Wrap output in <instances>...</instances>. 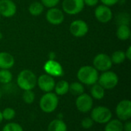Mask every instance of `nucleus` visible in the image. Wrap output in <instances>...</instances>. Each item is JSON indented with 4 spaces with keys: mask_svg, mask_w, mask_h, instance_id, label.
Instances as JSON below:
<instances>
[{
    "mask_svg": "<svg viewBox=\"0 0 131 131\" xmlns=\"http://www.w3.org/2000/svg\"><path fill=\"white\" fill-rule=\"evenodd\" d=\"M43 69L45 73L53 77H61L64 73L62 66L55 59H48L45 63Z\"/></svg>",
    "mask_w": 131,
    "mask_h": 131,
    "instance_id": "11",
    "label": "nucleus"
},
{
    "mask_svg": "<svg viewBox=\"0 0 131 131\" xmlns=\"http://www.w3.org/2000/svg\"><path fill=\"white\" fill-rule=\"evenodd\" d=\"M83 1H84V5L89 7H94L99 2V0H83Z\"/></svg>",
    "mask_w": 131,
    "mask_h": 131,
    "instance_id": "33",
    "label": "nucleus"
},
{
    "mask_svg": "<svg viewBox=\"0 0 131 131\" xmlns=\"http://www.w3.org/2000/svg\"><path fill=\"white\" fill-rule=\"evenodd\" d=\"M94 15L98 22L101 23H107L111 21L113 18V12L109 6L102 4L96 7L94 10Z\"/></svg>",
    "mask_w": 131,
    "mask_h": 131,
    "instance_id": "13",
    "label": "nucleus"
},
{
    "mask_svg": "<svg viewBox=\"0 0 131 131\" xmlns=\"http://www.w3.org/2000/svg\"><path fill=\"white\" fill-rule=\"evenodd\" d=\"M99 1H101L103 5L109 6V7L113 6L120 2V0H99Z\"/></svg>",
    "mask_w": 131,
    "mask_h": 131,
    "instance_id": "32",
    "label": "nucleus"
},
{
    "mask_svg": "<svg viewBox=\"0 0 131 131\" xmlns=\"http://www.w3.org/2000/svg\"><path fill=\"white\" fill-rule=\"evenodd\" d=\"M116 36L118 39L121 41H126L130 38L131 31L129 25H120L117 26L116 31Z\"/></svg>",
    "mask_w": 131,
    "mask_h": 131,
    "instance_id": "18",
    "label": "nucleus"
},
{
    "mask_svg": "<svg viewBox=\"0 0 131 131\" xmlns=\"http://www.w3.org/2000/svg\"><path fill=\"white\" fill-rule=\"evenodd\" d=\"M48 131H68V127L62 119H54L48 126Z\"/></svg>",
    "mask_w": 131,
    "mask_h": 131,
    "instance_id": "17",
    "label": "nucleus"
},
{
    "mask_svg": "<svg viewBox=\"0 0 131 131\" xmlns=\"http://www.w3.org/2000/svg\"><path fill=\"white\" fill-rule=\"evenodd\" d=\"M44 9L45 6L42 5L41 2L38 1L31 2L28 7V12L33 16H38L41 15L44 12Z\"/></svg>",
    "mask_w": 131,
    "mask_h": 131,
    "instance_id": "22",
    "label": "nucleus"
},
{
    "mask_svg": "<svg viewBox=\"0 0 131 131\" xmlns=\"http://www.w3.org/2000/svg\"><path fill=\"white\" fill-rule=\"evenodd\" d=\"M111 59L113 64H116V65L121 64L126 60L125 53L122 50L114 51L111 56Z\"/></svg>",
    "mask_w": 131,
    "mask_h": 131,
    "instance_id": "24",
    "label": "nucleus"
},
{
    "mask_svg": "<svg viewBox=\"0 0 131 131\" xmlns=\"http://www.w3.org/2000/svg\"><path fill=\"white\" fill-rule=\"evenodd\" d=\"M104 96H105V90L99 83H97L91 86V97L94 100H101L104 97Z\"/></svg>",
    "mask_w": 131,
    "mask_h": 131,
    "instance_id": "19",
    "label": "nucleus"
},
{
    "mask_svg": "<svg viewBox=\"0 0 131 131\" xmlns=\"http://www.w3.org/2000/svg\"><path fill=\"white\" fill-rule=\"evenodd\" d=\"M119 83V77L116 73L107 70L105 72H102V73L99 76L97 83H99L105 90H112L115 88Z\"/></svg>",
    "mask_w": 131,
    "mask_h": 131,
    "instance_id": "5",
    "label": "nucleus"
},
{
    "mask_svg": "<svg viewBox=\"0 0 131 131\" xmlns=\"http://www.w3.org/2000/svg\"><path fill=\"white\" fill-rule=\"evenodd\" d=\"M0 19H1V15H0Z\"/></svg>",
    "mask_w": 131,
    "mask_h": 131,
    "instance_id": "40",
    "label": "nucleus"
},
{
    "mask_svg": "<svg viewBox=\"0 0 131 131\" xmlns=\"http://www.w3.org/2000/svg\"><path fill=\"white\" fill-rule=\"evenodd\" d=\"M17 6L12 0H0V15L5 18H11L15 15Z\"/></svg>",
    "mask_w": 131,
    "mask_h": 131,
    "instance_id": "15",
    "label": "nucleus"
},
{
    "mask_svg": "<svg viewBox=\"0 0 131 131\" xmlns=\"http://www.w3.org/2000/svg\"><path fill=\"white\" fill-rule=\"evenodd\" d=\"M37 86L44 93L52 92L55 86V80L53 76L45 73L37 78Z\"/></svg>",
    "mask_w": 131,
    "mask_h": 131,
    "instance_id": "12",
    "label": "nucleus"
},
{
    "mask_svg": "<svg viewBox=\"0 0 131 131\" xmlns=\"http://www.w3.org/2000/svg\"><path fill=\"white\" fill-rule=\"evenodd\" d=\"M75 106L78 110L82 113L91 112L94 106V99L88 93H82L77 97Z\"/></svg>",
    "mask_w": 131,
    "mask_h": 131,
    "instance_id": "6",
    "label": "nucleus"
},
{
    "mask_svg": "<svg viewBox=\"0 0 131 131\" xmlns=\"http://www.w3.org/2000/svg\"><path fill=\"white\" fill-rule=\"evenodd\" d=\"M123 131H131V123L129 120L125 121L123 126Z\"/></svg>",
    "mask_w": 131,
    "mask_h": 131,
    "instance_id": "34",
    "label": "nucleus"
},
{
    "mask_svg": "<svg viewBox=\"0 0 131 131\" xmlns=\"http://www.w3.org/2000/svg\"><path fill=\"white\" fill-rule=\"evenodd\" d=\"M69 92L75 97H78V96L84 93V84H82L80 82L71 83V84H69Z\"/></svg>",
    "mask_w": 131,
    "mask_h": 131,
    "instance_id": "23",
    "label": "nucleus"
},
{
    "mask_svg": "<svg viewBox=\"0 0 131 131\" xmlns=\"http://www.w3.org/2000/svg\"><path fill=\"white\" fill-rule=\"evenodd\" d=\"M2 131H24L22 127L18 124V123H15V122H9L8 124H6Z\"/></svg>",
    "mask_w": 131,
    "mask_h": 131,
    "instance_id": "29",
    "label": "nucleus"
},
{
    "mask_svg": "<svg viewBox=\"0 0 131 131\" xmlns=\"http://www.w3.org/2000/svg\"><path fill=\"white\" fill-rule=\"evenodd\" d=\"M15 65L14 56L6 52L0 53V69H9Z\"/></svg>",
    "mask_w": 131,
    "mask_h": 131,
    "instance_id": "16",
    "label": "nucleus"
},
{
    "mask_svg": "<svg viewBox=\"0 0 131 131\" xmlns=\"http://www.w3.org/2000/svg\"><path fill=\"white\" fill-rule=\"evenodd\" d=\"M88 25L82 19H76L73 21L69 26V31L71 34L76 38L84 36L88 32Z\"/></svg>",
    "mask_w": 131,
    "mask_h": 131,
    "instance_id": "10",
    "label": "nucleus"
},
{
    "mask_svg": "<svg viewBox=\"0 0 131 131\" xmlns=\"http://www.w3.org/2000/svg\"><path fill=\"white\" fill-rule=\"evenodd\" d=\"M125 53V56H126V59L131 60V46H129L127 48V49L126 50Z\"/></svg>",
    "mask_w": 131,
    "mask_h": 131,
    "instance_id": "35",
    "label": "nucleus"
},
{
    "mask_svg": "<svg viewBox=\"0 0 131 131\" xmlns=\"http://www.w3.org/2000/svg\"><path fill=\"white\" fill-rule=\"evenodd\" d=\"M46 19L51 25H61L64 20V12L56 7L50 8L46 12Z\"/></svg>",
    "mask_w": 131,
    "mask_h": 131,
    "instance_id": "14",
    "label": "nucleus"
},
{
    "mask_svg": "<svg viewBox=\"0 0 131 131\" xmlns=\"http://www.w3.org/2000/svg\"><path fill=\"white\" fill-rule=\"evenodd\" d=\"M116 23L117 25H129L130 22V15L127 12H120L116 17Z\"/></svg>",
    "mask_w": 131,
    "mask_h": 131,
    "instance_id": "25",
    "label": "nucleus"
},
{
    "mask_svg": "<svg viewBox=\"0 0 131 131\" xmlns=\"http://www.w3.org/2000/svg\"><path fill=\"white\" fill-rule=\"evenodd\" d=\"M12 73L9 69H0V83L2 84H8L12 80Z\"/></svg>",
    "mask_w": 131,
    "mask_h": 131,
    "instance_id": "26",
    "label": "nucleus"
},
{
    "mask_svg": "<svg viewBox=\"0 0 131 131\" xmlns=\"http://www.w3.org/2000/svg\"><path fill=\"white\" fill-rule=\"evenodd\" d=\"M113 66L111 56L105 53H99L96 55L93 59V66L99 72H105L110 70Z\"/></svg>",
    "mask_w": 131,
    "mask_h": 131,
    "instance_id": "8",
    "label": "nucleus"
},
{
    "mask_svg": "<svg viewBox=\"0 0 131 131\" xmlns=\"http://www.w3.org/2000/svg\"><path fill=\"white\" fill-rule=\"evenodd\" d=\"M113 114L111 110L104 106H97L93 107L91 110V117L94 123L105 124L112 119Z\"/></svg>",
    "mask_w": 131,
    "mask_h": 131,
    "instance_id": "4",
    "label": "nucleus"
},
{
    "mask_svg": "<svg viewBox=\"0 0 131 131\" xmlns=\"http://www.w3.org/2000/svg\"><path fill=\"white\" fill-rule=\"evenodd\" d=\"M22 100L26 104H31L35 100V94L32 91V90H24L22 93Z\"/></svg>",
    "mask_w": 131,
    "mask_h": 131,
    "instance_id": "27",
    "label": "nucleus"
},
{
    "mask_svg": "<svg viewBox=\"0 0 131 131\" xmlns=\"http://www.w3.org/2000/svg\"><path fill=\"white\" fill-rule=\"evenodd\" d=\"M77 77L78 81L82 84L92 86L97 83L99 73L94 66H84L78 69L77 73Z\"/></svg>",
    "mask_w": 131,
    "mask_h": 131,
    "instance_id": "1",
    "label": "nucleus"
},
{
    "mask_svg": "<svg viewBox=\"0 0 131 131\" xmlns=\"http://www.w3.org/2000/svg\"><path fill=\"white\" fill-rule=\"evenodd\" d=\"M15 110L12 107H6L2 111L3 120H5L7 121L13 120L15 117Z\"/></svg>",
    "mask_w": 131,
    "mask_h": 131,
    "instance_id": "28",
    "label": "nucleus"
},
{
    "mask_svg": "<svg viewBox=\"0 0 131 131\" xmlns=\"http://www.w3.org/2000/svg\"><path fill=\"white\" fill-rule=\"evenodd\" d=\"M2 91L0 90V99L2 98Z\"/></svg>",
    "mask_w": 131,
    "mask_h": 131,
    "instance_id": "39",
    "label": "nucleus"
},
{
    "mask_svg": "<svg viewBox=\"0 0 131 131\" xmlns=\"http://www.w3.org/2000/svg\"><path fill=\"white\" fill-rule=\"evenodd\" d=\"M2 120H3V117H2V111L0 110V124H2Z\"/></svg>",
    "mask_w": 131,
    "mask_h": 131,
    "instance_id": "37",
    "label": "nucleus"
},
{
    "mask_svg": "<svg viewBox=\"0 0 131 131\" xmlns=\"http://www.w3.org/2000/svg\"><path fill=\"white\" fill-rule=\"evenodd\" d=\"M48 59H55V53L54 52H51L48 55Z\"/></svg>",
    "mask_w": 131,
    "mask_h": 131,
    "instance_id": "36",
    "label": "nucleus"
},
{
    "mask_svg": "<svg viewBox=\"0 0 131 131\" xmlns=\"http://www.w3.org/2000/svg\"><path fill=\"white\" fill-rule=\"evenodd\" d=\"M123 121L119 119H111L105 124L104 131H123Z\"/></svg>",
    "mask_w": 131,
    "mask_h": 131,
    "instance_id": "21",
    "label": "nucleus"
},
{
    "mask_svg": "<svg viewBox=\"0 0 131 131\" xmlns=\"http://www.w3.org/2000/svg\"><path fill=\"white\" fill-rule=\"evenodd\" d=\"M16 82L18 86L23 91L31 90L37 86V76L31 70L23 69L18 73Z\"/></svg>",
    "mask_w": 131,
    "mask_h": 131,
    "instance_id": "2",
    "label": "nucleus"
},
{
    "mask_svg": "<svg viewBox=\"0 0 131 131\" xmlns=\"http://www.w3.org/2000/svg\"><path fill=\"white\" fill-rule=\"evenodd\" d=\"M115 113L121 121H127L131 118V102L130 100H123L120 101L115 109Z\"/></svg>",
    "mask_w": 131,
    "mask_h": 131,
    "instance_id": "9",
    "label": "nucleus"
},
{
    "mask_svg": "<svg viewBox=\"0 0 131 131\" xmlns=\"http://www.w3.org/2000/svg\"><path fill=\"white\" fill-rule=\"evenodd\" d=\"M83 0H64L62 2V11L70 15H74L81 12L84 8Z\"/></svg>",
    "mask_w": 131,
    "mask_h": 131,
    "instance_id": "7",
    "label": "nucleus"
},
{
    "mask_svg": "<svg viewBox=\"0 0 131 131\" xmlns=\"http://www.w3.org/2000/svg\"><path fill=\"white\" fill-rule=\"evenodd\" d=\"M2 38H3V35H2V33L0 32V40H2Z\"/></svg>",
    "mask_w": 131,
    "mask_h": 131,
    "instance_id": "38",
    "label": "nucleus"
},
{
    "mask_svg": "<svg viewBox=\"0 0 131 131\" xmlns=\"http://www.w3.org/2000/svg\"><path fill=\"white\" fill-rule=\"evenodd\" d=\"M59 98L53 92L45 93L39 101L40 109L45 113H51L54 112L58 106Z\"/></svg>",
    "mask_w": 131,
    "mask_h": 131,
    "instance_id": "3",
    "label": "nucleus"
},
{
    "mask_svg": "<svg viewBox=\"0 0 131 131\" xmlns=\"http://www.w3.org/2000/svg\"><path fill=\"white\" fill-rule=\"evenodd\" d=\"M54 90L58 96L66 95L69 92V83L66 80H60L57 83H55Z\"/></svg>",
    "mask_w": 131,
    "mask_h": 131,
    "instance_id": "20",
    "label": "nucleus"
},
{
    "mask_svg": "<svg viewBox=\"0 0 131 131\" xmlns=\"http://www.w3.org/2000/svg\"><path fill=\"white\" fill-rule=\"evenodd\" d=\"M94 120L91 119V117H84V119H82L81 122V125L82 127V128L85 129V130H89L91 129L93 126H94Z\"/></svg>",
    "mask_w": 131,
    "mask_h": 131,
    "instance_id": "30",
    "label": "nucleus"
},
{
    "mask_svg": "<svg viewBox=\"0 0 131 131\" xmlns=\"http://www.w3.org/2000/svg\"><path fill=\"white\" fill-rule=\"evenodd\" d=\"M60 1L61 0H41V2L45 7L50 8L53 7H56L60 2Z\"/></svg>",
    "mask_w": 131,
    "mask_h": 131,
    "instance_id": "31",
    "label": "nucleus"
}]
</instances>
